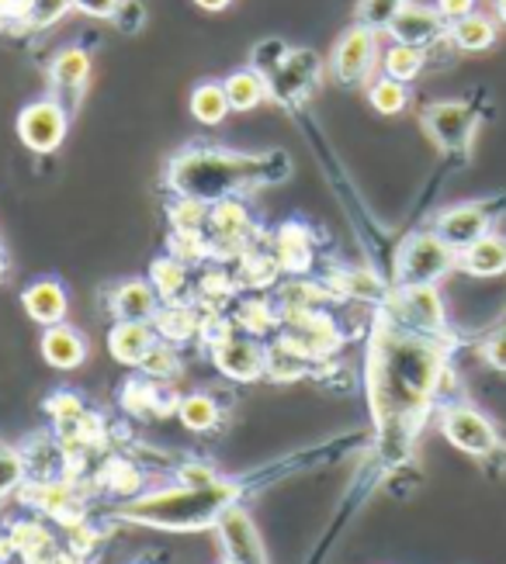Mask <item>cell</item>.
<instances>
[{
  "mask_svg": "<svg viewBox=\"0 0 506 564\" xmlns=\"http://www.w3.org/2000/svg\"><path fill=\"white\" fill-rule=\"evenodd\" d=\"M448 354V339L406 329L378 308L368 336L365 391L375 423V447L389 468L409 460L420 426L438 409V388L451 364Z\"/></svg>",
  "mask_w": 506,
  "mask_h": 564,
  "instance_id": "6da1fadb",
  "label": "cell"
},
{
  "mask_svg": "<svg viewBox=\"0 0 506 564\" xmlns=\"http://www.w3.org/2000/svg\"><path fill=\"white\" fill-rule=\"evenodd\" d=\"M292 177V156L284 150L268 153H236L223 145H187L166 163L163 184L174 198H198L215 205L223 198L278 187Z\"/></svg>",
  "mask_w": 506,
  "mask_h": 564,
  "instance_id": "7a4b0ae2",
  "label": "cell"
},
{
  "mask_svg": "<svg viewBox=\"0 0 506 564\" xmlns=\"http://www.w3.org/2000/svg\"><path fill=\"white\" fill-rule=\"evenodd\" d=\"M250 478H219L212 485L191 488V485H171L157 488V492L136 496L115 509L118 520L153 527V530H171V533H195L219 523L226 509L244 502L250 492Z\"/></svg>",
  "mask_w": 506,
  "mask_h": 564,
  "instance_id": "3957f363",
  "label": "cell"
},
{
  "mask_svg": "<svg viewBox=\"0 0 506 564\" xmlns=\"http://www.w3.org/2000/svg\"><path fill=\"white\" fill-rule=\"evenodd\" d=\"M438 426L444 433V440L454 447V451H462L475 460H493L499 454H506L503 447V436L496 430V423L489 420L486 412L469 405V402H448L438 409Z\"/></svg>",
  "mask_w": 506,
  "mask_h": 564,
  "instance_id": "277c9868",
  "label": "cell"
},
{
  "mask_svg": "<svg viewBox=\"0 0 506 564\" xmlns=\"http://www.w3.org/2000/svg\"><path fill=\"white\" fill-rule=\"evenodd\" d=\"M454 271H457V250L433 229H423L399 247L392 284H441Z\"/></svg>",
  "mask_w": 506,
  "mask_h": 564,
  "instance_id": "5b68a950",
  "label": "cell"
},
{
  "mask_svg": "<svg viewBox=\"0 0 506 564\" xmlns=\"http://www.w3.org/2000/svg\"><path fill=\"white\" fill-rule=\"evenodd\" d=\"M378 308L406 329L448 339V308L438 284H392L389 299Z\"/></svg>",
  "mask_w": 506,
  "mask_h": 564,
  "instance_id": "8992f818",
  "label": "cell"
},
{
  "mask_svg": "<svg viewBox=\"0 0 506 564\" xmlns=\"http://www.w3.org/2000/svg\"><path fill=\"white\" fill-rule=\"evenodd\" d=\"M208 247L215 263H236L239 257H247L257 242V223L254 212L247 208L244 198H223L208 205Z\"/></svg>",
  "mask_w": 506,
  "mask_h": 564,
  "instance_id": "52a82bcc",
  "label": "cell"
},
{
  "mask_svg": "<svg viewBox=\"0 0 506 564\" xmlns=\"http://www.w3.org/2000/svg\"><path fill=\"white\" fill-rule=\"evenodd\" d=\"M378 63H381V32L368 29V24H351L333 45L330 77L341 87H360L375 77Z\"/></svg>",
  "mask_w": 506,
  "mask_h": 564,
  "instance_id": "ba28073f",
  "label": "cell"
},
{
  "mask_svg": "<svg viewBox=\"0 0 506 564\" xmlns=\"http://www.w3.org/2000/svg\"><path fill=\"white\" fill-rule=\"evenodd\" d=\"M506 212V198H482V202H462V205H451L444 212H438L433 218V232H438L444 242L462 253L465 247H472L475 239H482L486 232L496 229V223Z\"/></svg>",
  "mask_w": 506,
  "mask_h": 564,
  "instance_id": "9c48e42d",
  "label": "cell"
},
{
  "mask_svg": "<svg viewBox=\"0 0 506 564\" xmlns=\"http://www.w3.org/2000/svg\"><path fill=\"white\" fill-rule=\"evenodd\" d=\"M69 135V108L56 97H39V101L25 105L18 115V139L25 142V150L50 156Z\"/></svg>",
  "mask_w": 506,
  "mask_h": 564,
  "instance_id": "30bf717a",
  "label": "cell"
},
{
  "mask_svg": "<svg viewBox=\"0 0 506 564\" xmlns=\"http://www.w3.org/2000/svg\"><path fill=\"white\" fill-rule=\"evenodd\" d=\"M423 132L444 153H469V145L482 126V115L472 101H433L423 115Z\"/></svg>",
  "mask_w": 506,
  "mask_h": 564,
  "instance_id": "8fae6325",
  "label": "cell"
},
{
  "mask_svg": "<svg viewBox=\"0 0 506 564\" xmlns=\"http://www.w3.org/2000/svg\"><path fill=\"white\" fill-rule=\"evenodd\" d=\"M212 354V364L215 371L229 381H260L268 375V343L260 336H250L244 329H233L226 333L219 343H212L208 347Z\"/></svg>",
  "mask_w": 506,
  "mask_h": 564,
  "instance_id": "7c38bea8",
  "label": "cell"
},
{
  "mask_svg": "<svg viewBox=\"0 0 506 564\" xmlns=\"http://www.w3.org/2000/svg\"><path fill=\"white\" fill-rule=\"evenodd\" d=\"M320 80H323V59L312 48H292L284 63L268 77L271 101L281 108H295L320 87Z\"/></svg>",
  "mask_w": 506,
  "mask_h": 564,
  "instance_id": "4fadbf2b",
  "label": "cell"
},
{
  "mask_svg": "<svg viewBox=\"0 0 506 564\" xmlns=\"http://www.w3.org/2000/svg\"><path fill=\"white\" fill-rule=\"evenodd\" d=\"M389 42H406V45H420L430 48L441 39H448V21L441 18V11L433 4H420V0H406V4L396 11V18L385 29Z\"/></svg>",
  "mask_w": 506,
  "mask_h": 564,
  "instance_id": "5bb4252c",
  "label": "cell"
},
{
  "mask_svg": "<svg viewBox=\"0 0 506 564\" xmlns=\"http://www.w3.org/2000/svg\"><path fill=\"white\" fill-rule=\"evenodd\" d=\"M215 530H219V541H223V551L229 561H236V564H271L268 547H263L260 533H257L250 512L244 506L226 509L219 517V523H215Z\"/></svg>",
  "mask_w": 506,
  "mask_h": 564,
  "instance_id": "9a60e30c",
  "label": "cell"
},
{
  "mask_svg": "<svg viewBox=\"0 0 506 564\" xmlns=\"http://www.w3.org/2000/svg\"><path fill=\"white\" fill-rule=\"evenodd\" d=\"M118 402H122V409L132 415V420H163V415L177 412L181 395H174L171 384H160L147 375H139L122 384Z\"/></svg>",
  "mask_w": 506,
  "mask_h": 564,
  "instance_id": "2e32d148",
  "label": "cell"
},
{
  "mask_svg": "<svg viewBox=\"0 0 506 564\" xmlns=\"http://www.w3.org/2000/svg\"><path fill=\"white\" fill-rule=\"evenodd\" d=\"M90 80V56H87V48L80 45H66L60 48V53L53 56L50 63V87H53V97L56 101H63L69 111L77 108L80 101V94Z\"/></svg>",
  "mask_w": 506,
  "mask_h": 564,
  "instance_id": "e0dca14e",
  "label": "cell"
},
{
  "mask_svg": "<svg viewBox=\"0 0 506 564\" xmlns=\"http://www.w3.org/2000/svg\"><path fill=\"white\" fill-rule=\"evenodd\" d=\"M160 305L163 302L150 278H129L108 294V312L115 315V323H153Z\"/></svg>",
  "mask_w": 506,
  "mask_h": 564,
  "instance_id": "ac0fdd59",
  "label": "cell"
},
{
  "mask_svg": "<svg viewBox=\"0 0 506 564\" xmlns=\"http://www.w3.org/2000/svg\"><path fill=\"white\" fill-rule=\"evenodd\" d=\"M21 305L25 315L39 326H60L69 315V294L56 278H39L21 291Z\"/></svg>",
  "mask_w": 506,
  "mask_h": 564,
  "instance_id": "d6986e66",
  "label": "cell"
},
{
  "mask_svg": "<svg viewBox=\"0 0 506 564\" xmlns=\"http://www.w3.org/2000/svg\"><path fill=\"white\" fill-rule=\"evenodd\" d=\"M271 253L281 263V271L288 278H302L312 267V253H316V239L302 223H284L274 229L271 239Z\"/></svg>",
  "mask_w": 506,
  "mask_h": 564,
  "instance_id": "ffe728a7",
  "label": "cell"
},
{
  "mask_svg": "<svg viewBox=\"0 0 506 564\" xmlns=\"http://www.w3.org/2000/svg\"><path fill=\"white\" fill-rule=\"evenodd\" d=\"M457 271L475 278V281H493L506 274V236L503 232H486L475 239L472 247L457 253Z\"/></svg>",
  "mask_w": 506,
  "mask_h": 564,
  "instance_id": "44dd1931",
  "label": "cell"
},
{
  "mask_svg": "<svg viewBox=\"0 0 506 564\" xmlns=\"http://www.w3.org/2000/svg\"><path fill=\"white\" fill-rule=\"evenodd\" d=\"M39 350H42V360L56 367V371H77V367L87 360V336L69 323L45 326Z\"/></svg>",
  "mask_w": 506,
  "mask_h": 564,
  "instance_id": "7402d4cb",
  "label": "cell"
},
{
  "mask_svg": "<svg viewBox=\"0 0 506 564\" xmlns=\"http://www.w3.org/2000/svg\"><path fill=\"white\" fill-rule=\"evenodd\" d=\"M153 329L160 339L174 343V347H181L187 339H198L202 305L198 302H166V305H160V312L153 318Z\"/></svg>",
  "mask_w": 506,
  "mask_h": 564,
  "instance_id": "603a6c76",
  "label": "cell"
},
{
  "mask_svg": "<svg viewBox=\"0 0 506 564\" xmlns=\"http://www.w3.org/2000/svg\"><path fill=\"white\" fill-rule=\"evenodd\" d=\"M157 329L153 323H115L111 333H108V350L118 364L126 367H139L142 357H147L153 350L157 343Z\"/></svg>",
  "mask_w": 506,
  "mask_h": 564,
  "instance_id": "cb8c5ba5",
  "label": "cell"
},
{
  "mask_svg": "<svg viewBox=\"0 0 506 564\" xmlns=\"http://www.w3.org/2000/svg\"><path fill=\"white\" fill-rule=\"evenodd\" d=\"M448 39L454 45V53H486L499 39V21L496 14L472 11L469 18L448 24Z\"/></svg>",
  "mask_w": 506,
  "mask_h": 564,
  "instance_id": "d4e9b609",
  "label": "cell"
},
{
  "mask_svg": "<svg viewBox=\"0 0 506 564\" xmlns=\"http://www.w3.org/2000/svg\"><path fill=\"white\" fill-rule=\"evenodd\" d=\"M150 284L157 288L160 302H195L191 291H195V278H191V267L181 263L177 257L163 253L150 263Z\"/></svg>",
  "mask_w": 506,
  "mask_h": 564,
  "instance_id": "484cf974",
  "label": "cell"
},
{
  "mask_svg": "<svg viewBox=\"0 0 506 564\" xmlns=\"http://www.w3.org/2000/svg\"><path fill=\"white\" fill-rule=\"evenodd\" d=\"M11 541H14V551L25 564H53L56 554H60V544L53 530L39 523V520H18L11 530Z\"/></svg>",
  "mask_w": 506,
  "mask_h": 564,
  "instance_id": "4316f807",
  "label": "cell"
},
{
  "mask_svg": "<svg viewBox=\"0 0 506 564\" xmlns=\"http://www.w3.org/2000/svg\"><path fill=\"white\" fill-rule=\"evenodd\" d=\"M223 87H226V97H229V108L233 111H254L263 101H271L268 77H263V73L254 69V66L233 69L229 77L223 80Z\"/></svg>",
  "mask_w": 506,
  "mask_h": 564,
  "instance_id": "83f0119b",
  "label": "cell"
},
{
  "mask_svg": "<svg viewBox=\"0 0 506 564\" xmlns=\"http://www.w3.org/2000/svg\"><path fill=\"white\" fill-rule=\"evenodd\" d=\"M427 66H430L427 48L406 45V42H389V45H385V53H381L378 73H385V77H392L399 84H413V80H420V73Z\"/></svg>",
  "mask_w": 506,
  "mask_h": 564,
  "instance_id": "f1b7e54d",
  "label": "cell"
},
{
  "mask_svg": "<svg viewBox=\"0 0 506 564\" xmlns=\"http://www.w3.org/2000/svg\"><path fill=\"white\" fill-rule=\"evenodd\" d=\"M312 371H316V364H312L302 350H295L288 339H274L268 343V375L263 378H271L278 384H288V381H302L309 378Z\"/></svg>",
  "mask_w": 506,
  "mask_h": 564,
  "instance_id": "f546056e",
  "label": "cell"
},
{
  "mask_svg": "<svg viewBox=\"0 0 506 564\" xmlns=\"http://www.w3.org/2000/svg\"><path fill=\"white\" fill-rule=\"evenodd\" d=\"M281 263L274 260L271 250H260L254 247L247 257H239L236 260V288H247V291H268L278 284L281 278Z\"/></svg>",
  "mask_w": 506,
  "mask_h": 564,
  "instance_id": "4dcf8cb0",
  "label": "cell"
},
{
  "mask_svg": "<svg viewBox=\"0 0 506 564\" xmlns=\"http://www.w3.org/2000/svg\"><path fill=\"white\" fill-rule=\"evenodd\" d=\"M229 97H226V87L223 80H202L195 90H191V118L198 121L205 129H215L223 126L229 118Z\"/></svg>",
  "mask_w": 506,
  "mask_h": 564,
  "instance_id": "1f68e13d",
  "label": "cell"
},
{
  "mask_svg": "<svg viewBox=\"0 0 506 564\" xmlns=\"http://www.w3.org/2000/svg\"><path fill=\"white\" fill-rule=\"evenodd\" d=\"M177 420L191 433H212L223 420V405L215 402L212 395H205V391H191V395H181Z\"/></svg>",
  "mask_w": 506,
  "mask_h": 564,
  "instance_id": "d6a6232c",
  "label": "cell"
},
{
  "mask_svg": "<svg viewBox=\"0 0 506 564\" xmlns=\"http://www.w3.org/2000/svg\"><path fill=\"white\" fill-rule=\"evenodd\" d=\"M233 323H236V329H244L250 336H268V333L281 329V312L268 299H247L236 305Z\"/></svg>",
  "mask_w": 506,
  "mask_h": 564,
  "instance_id": "836d02e7",
  "label": "cell"
},
{
  "mask_svg": "<svg viewBox=\"0 0 506 564\" xmlns=\"http://www.w3.org/2000/svg\"><path fill=\"white\" fill-rule=\"evenodd\" d=\"M365 87H368V105L385 118H396L409 108V84H399L392 77H385V73H378Z\"/></svg>",
  "mask_w": 506,
  "mask_h": 564,
  "instance_id": "e575fe53",
  "label": "cell"
},
{
  "mask_svg": "<svg viewBox=\"0 0 506 564\" xmlns=\"http://www.w3.org/2000/svg\"><path fill=\"white\" fill-rule=\"evenodd\" d=\"M139 375H147L160 384H171L181 371H184V364H181V350L174 347V343H166V339H157L153 343V350L142 357V364L136 367Z\"/></svg>",
  "mask_w": 506,
  "mask_h": 564,
  "instance_id": "d590c367",
  "label": "cell"
},
{
  "mask_svg": "<svg viewBox=\"0 0 506 564\" xmlns=\"http://www.w3.org/2000/svg\"><path fill=\"white\" fill-rule=\"evenodd\" d=\"M101 485L111 488L115 496L136 499V496H139V488H142V471H139V464H129V460H122V457L108 460L105 468H101Z\"/></svg>",
  "mask_w": 506,
  "mask_h": 564,
  "instance_id": "8d00e7d4",
  "label": "cell"
},
{
  "mask_svg": "<svg viewBox=\"0 0 506 564\" xmlns=\"http://www.w3.org/2000/svg\"><path fill=\"white\" fill-rule=\"evenodd\" d=\"M171 257H177L181 263H187L191 271L212 263V247H208V236L205 232H171Z\"/></svg>",
  "mask_w": 506,
  "mask_h": 564,
  "instance_id": "74e56055",
  "label": "cell"
},
{
  "mask_svg": "<svg viewBox=\"0 0 506 564\" xmlns=\"http://www.w3.org/2000/svg\"><path fill=\"white\" fill-rule=\"evenodd\" d=\"M208 205L198 198H174L171 202V232H205Z\"/></svg>",
  "mask_w": 506,
  "mask_h": 564,
  "instance_id": "f35d334b",
  "label": "cell"
},
{
  "mask_svg": "<svg viewBox=\"0 0 506 564\" xmlns=\"http://www.w3.org/2000/svg\"><path fill=\"white\" fill-rule=\"evenodd\" d=\"M406 4V0H360L357 4V24H368V29L381 32L389 29V21L396 18V11Z\"/></svg>",
  "mask_w": 506,
  "mask_h": 564,
  "instance_id": "ab89813d",
  "label": "cell"
},
{
  "mask_svg": "<svg viewBox=\"0 0 506 564\" xmlns=\"http://www.w3.org/2000/svg\"><path fill=\"white\" fill-rule=\"evenodd\" d=\"M25 481H29L25 457L0 444V499H8L11 492H18V488L25 485Z\"/></svg>",
  "mask_w": 506,
  "mask_h": 564,
  "instance_id": "60d3db41",
  "label": "cell"
},
{
  "mask_svg": "<svg viewBox=\"0 0 506 564\" xmlns=\"http://www.w3.org/2000/svg\"><path fill=\"white\" fill-rule=\"evenodd\" d=\"M292 53V45H288L284 39H263L254 45V53H250V66L260 69L263 77H271V73L284 63V56Z\"/></svg>",
  "mask_w": 506,
  "mask_h": 564,
  "instance_id": "b9f144b4",
  "label": "cell"
},
{
  "mask_svg": "<svg viewBox=\"0 0 506 564\" xmlns=\"http://www.w3.org/2000/svg\"><path fill=\"white\" fill-rule=\"evenodd\" d=\"M45 412L53 415V426H63V423H77L87 409L84 399L74 395V391H56V395L45 399Z\"/></svg>",
  "mask_w": 506,
  "mask_h": 564,
  "instance_id": "7bdbcfd3",
  "label": "cell"
},
{
  "mask_svg": "<svg viewBox=\"0 0 506 564\" xmlns=\"http://www.w3.org/2000/svg\"><path fill=\"white\" fill-rule=\"evenodd\" d=\"M66 11H74L69 0H32L29 29H53L56 21H63Z\"/></svg>",
  "mask_w": 506,
  "mask_h": 564,
  "instance_id": "ee69618b",
  "label": "cell"
},
{
  "mask_svg": "<svg viewBox=\"0 0 506 564\" xmlns=\"http://www.w3.org/2000/svg\"><path fill=\"white\" fill-rule=\"evenodd\" d=\"M177 485H191V488H202V485H212V481H219L223 475L212 468V464L205 460H184L177 464Z\"/></svg>",
  "mask_w": 506,
  "mask_h": 564,
  "instance_id": "f6af8a7d",
  "label": "cell"
},
{
  "mask_svg": "<svg viewBox=\"0 0 506 564\" xmlns=\"http://www.w3.org/2000/svg\"><path fill=\"white\" fill-rule=\"evenodd\" d=\"M111 21H115V29H118V32L136 35V32L142 29V21H147V8H142L139 0H122Z\"/></svg>",
  "mask_w": 506,
  "mask_h": 564,
  "instance_id": "bcb514c9",
  "label": "cell"
},
{
  "mask_svg": "<svg viewBox=\"0 0 506 564\" xmlns=\"http://www.w3.org/2000/svg\"><path fill=\"white\" fill-rule=\"evenodd\" d=\"M69 4H74V11H80V14H87V18L111 21L122 0H69Z\"/></svg>",
  "mask_w": 506,
  "mask_h": 564,
  "instance_id": "7dc6e473",
  "label": "cell"
},
{
  "mask_svg": "<svg viewBox=\"0 0 506 564\" xmlns=\"http://www.w3.org/2000/svg\"><path fill=\"white\" fill-rule=\"evenodd\" d=\"M482 357H486V364L493 367V371H506V329H499L486 339Z\"/></svg>",
  "mask_w": 506,
  "mask_h": 564,
  "instance_id": "c3c4849f",
  "label": "cell"
},
{
  "mask_svg": "<svg viewBox=\"0 0 506 564\" xmlns=\"http://www.w3.org/2000/svg\"><path fill=\"white\" fill-rule=\"evenodd\" d=\"M433 8L441 11V18L448 24H454V21L469 18L472 11H478V0H433Z\"/></svg>",
  "mask_w": 506,
  "mask_h": 564,
  "instance_id": "681fc988",
  "label": "cell"
},
{
  "mask_svg": "<svg viewBox=\"0 0 506 564\" xmlns=\"http://www.w3.org/2000/svg\"><path fill=\"white\" fill-rule=\"evenodd\" d=\"M11 557H18V551H14V541H11V533H0V564H8Z\"/></svg>",
  "mask_w": 506,
  "mask_h": 564,
  "instance_id": "f907efd6",
  "label": "cell"
},
{
  "mask_svg": "<svg viewBox=\"0 0 506 564\" xmlns=\"http://www.w3.org/2000/svg\"><path fill=\"white\" fill-rule=\"evenodd\" d=\"M195 4L202 8V11H208V14H219V11H226L233 0H195Z\"/></svg>",
  "mask_w": 506,
  "mask_h": 564,
  "instance_id": "816d5d0a",
  "label": "cell"
},
{
  "mask_svg": "<svg viewBox=\"0 0 506 564\" xmlns=\"http://www.w3.org/2000/svg\"><path fill=\"white\" fill-rule=\"evenodd\" d=\"M53 564H84V561H80V557H77L74 551H60Z\"/></svg>",
  "mask_w": 506,
  "mask_h": 564,
  "instance_id": "f5cc1de1",
  "label": "cell"
},
{
  "mask_svg": "<svg viewBox=\"0 0 506 564\" xmlns=\"http://www.w3.org/2000/svg\"><path fill=\"white\" fill-rule=\"evenodd\" d=\"M493 14H496V21L506 29V0H493Z\"/></svg>",
  "mask_w": 506,
  "mask_h": 564,
  "instance_id": "db71d44e",
  "label": "cell"
},
{
  "mask_svg": "<svg viewBox=\"0 0 506 564\" xmlns=\"http://www.w3.org/2000/svg\"><path fill=\"white\" fill-rule=\"evenodd\" d=\"M8 281V257H4V250H0V284Z\"/></svg>",
  "mask_w": 506,
  "mask_h": 564,
  "instance_id": "11a10c76",
  "label": "cell"
},
{
  "mask_svg": "<svg viewBox=\"0 0 506 564\" xmlns=\"http://www.w3.org/2000/svg\"><path fill=\"white\" fill-rule=\"evenodd\" d=\"M4 29H11V21H8V14H4V8H0V32Z\"/></svg>",
  "mask_w": 506,
  "mask_h": 564,
  "instance_id": "9f6ffc18",
  "label": "cell"
},
{
  "mask_svg": "<svg viewBox=\"0 0 506 564\" xmlns=\"http://www.w3.org/2000/svg\"><path fill=\"white\" fill-rule=\"evenodd\" d=\"M223 564H236V561H229V557H226V561H223Z\"/></svg>",
  "mask_w": 506,
  "mask_h": 564,
  "instance_id": "6f0895ef",
  "label": "cell"
}]
</instances>
